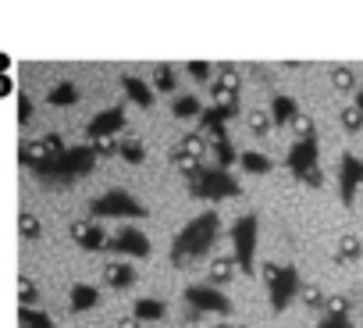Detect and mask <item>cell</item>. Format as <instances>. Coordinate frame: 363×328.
<instances>
[{
    "mask_svg": "<svg viewBox=\"0 0 363 328\" xmlns=\"http://www.w3.org/2000/svg\"><path fill=\"white\" fill-rule=\"evenodd\" d=\"M118 147H121V143H114V139H96L93 143V154L96 157H111V154H118Z\"/></svg>",
    "mask_w": 363,
    "mask_h": 328,
    "instance_id": "cell-34",
    "label": "cell"
},
{
    "mask_svg": "<svg viewBox=\"0 0 363 328\" xmlns=\"http://www.w3.org/2000/svg\"><path fill=\"white\" fill-rule=\"evenodd\" d=\"M103 250H114V254H125V257H149L154 246H149V236L146 232H139L136 225H125L114 239H107Z\"/></svg>",
    "mask_w": 363,
    "mask_h": 328,
    "instance_id": "cell-10",
    "label": "cell"
},
{
    "mask_svg": "<svg viewBox=\"0 0 363 328\" xmlns=\"http://www.w3.org/2000/svg\"><path fill=\"white\" fill-rule=\"evenodd\" d=\"M47 104L50 107H72V104H79V86H75V82H57V86L47 93Z\"/></svg>",
    "mask_w": 363,
    "mask_h": 328,
    "instance_id": "cell-18",
    "label": "cell"
},
{
    "mask_svg": "<svg viewBox=\"0 0 363 328\" xmlns=\"http://www.w3.org/2000/svg\"><path fill=\"white\" fill-rule=\"evenodd\" d=\"M90 214H93V221H103V218H146V203H139L125 189H107L103 196H96L90 203Z\"/></svg>",
    "mask_w": 363,
    "mask_h": 328,
    "instance_id": "cell-7",
    "label": "cell"
},
{
    "mask_svg": "<svg viewBox=\"0 0 363 328\" xmlns=\"http://www.w3.org/2000/svg\"><path fill=\"white\" fill-rule=\"evenodd\" d=\"M264 282H267L274 311H285V307L303 293V282H299V271L292 264H264Z\"/></svg>",
    "mask_w": 363,
    "mask_h": 328,
    "instance_id": "cell-5",
    "label": "cell"
},
{
    "mask_svg": "<svg viewBox=\"0 0 363 328\" xmlns=\"http://www.w3.org/2000/svg\"><path fill=\"white\" fill-rule=\"evenodd\" d=\"M185 303L192 307V314H231V300L218 285H189Z\"/></svg>",
    "mask_w": 363,
    "mask_h": 328,
    "instance_id": "cell-8",
    "label": "cell"
},
{
    "mask_svg": "<svg viewBox=\"0 0 363 328\" xmlns=\"http://www.w3.org/2000/svg\"><path fill=\"white\" fill-rule=\"evenodd\" d=\"M303 300H307V307H324V303H328L324 296H320L317 285H307V289H303Z\"/></svg>",
    "mask_w": 363,
    "mask_h": 328,
    "instance_id": "cell-37",
    "label": "cell"
},
{
    "mask_svg": "<svg viewBox=\"0 0 363 328\" xmlns=\"http://www.w3.org/2000/svg\"><path fill=\"white\" fill-rule=\"evenodd\" d=\"M189 193L196 196V200H228V196H239L242 186L235 182L225 168H192L189 175Z\"/></svg>",
    "mask_w": 363,
    "mask_h": 328,
    "instance_id": "cell-4",
    "label": "cell"
},
{
    "mask_svg": "<svg viewBox=\"0 0 363 328\" xmlns=\"http://www.w3.org/2000/svg\"><path fill=\"white\" fill-rule=\"evenodd\" d=\"M249 129H253L256 136H264V132L271 129V114H260V111H253V114H249Z\"/></svg>",
    "mask_w": 363,
    "mask_h": 328,
    "instance_id": "cell-32",
    "label": "cell"
},
{
    "mask_svg": "<svg viewBox=\"0 0 363 328\" xmlns=\"http://www.w3.org/2000/svg\"><path fill=\"white\" fill-rule=\"evenodd\" d=\"M96 303H100V289H96V285H85V282L72 285V293H68V307H72L75 314H82V311H93Z\"/></svg>",
    "mask_w": 363,
    "mask_h": 328,
    "instance_id": "cell-14",
    "label": "cell"
},
{
    "mask_svg": "<svg viewBox=\"0 0 363 328\" xmlns=\"http://www.w3.org/2000/svg\"><path fill=\"white\" fill-rule=\"evenodd\" d=\"M121 129H125V107H121V104L100 111L96 118H90V125H85V132H90L93 143H96V139H114Z\"/></svg>",
    "mask_w": 363,
    "mask_h": 328,
    "instance_id": "cell-11",
    "label": "cell"
},
{
    "mask_svg": "<svg viewBox=\"0 0 363 328\" xmlns=\"http://www.w3.org/2000/svg\"><path fill=\"white\" fill-rule=\"evenodd\" d=\"M103 278H107V285H111V289H128V285L136 282V271L128 268V264H107V268H103Z\"/></svg>",
    "mask_w": 363,
    "mask_h": 328,
    "instance_id": "cell-19",
    "label": "cell"
},
{
    "mask_svg": "<svg viewBox=\"0 0 363 328\" xmlns=\"http://www.w3.org/2000/svg\"><path fill=\"white\" fill-rule=\"evenodd\" d=\"M29 118H32V100H29V96H21V100H18V121L25 125Z\"/></svg>",
    "mask_w": 363,
    "mask_h": 328,
    "instance_id": "cell-39",
    "label": "cell"
},
{
    "mask_svg": "<svg viewBox=\"0 0 363 328\" xmlns=\"http://www.w3.org/2000/svg\"><path fill=\"white\" fill-rule=\"evenodd\" d=\"M121 90H125V96L132 100V104H139V107H154V90H149L143 79H136V75H121Z\"/></svg>",
    "mask_w": 363,
    "mask_h": 328,
    "instance_id": "cell-15",
    "label": "cell"
},
{
    "mask_svg": "<svg viewBox=\"0 0 363 328\" xmlns=\"http://www.w3.org/2000/svg\"><path fill=\"white\" fill-rule=\"evenodd\" d=\"M342 125H346V132H360V129H363V114H360L356 104L342 111Z\"/></svg>",
    "mask_w": 363,
    "mask_h": 328,
    "instance_id": "cell-28",
    "label": "cell"
},
{
    "mask_svg": "<svg viewBox=\"0 0 363 328\" xmlns=\"http://www.w3.org/2000/svg\"><path fill=\"white\" fill-rule=\"evenodd\" d=\"M18 321H21V328H57L54 318L43 314V311H36V307H21V311H18Z\"/></svg>",
    "mask_w": 363,
    "mask_h": 328,
    "instance_id": "cell-21",
    "label": "cell"
},
{
    "mask_svg": "<svg viewBox=\"0 0 363 328\" xmlns=\"http://www.w3.org/2000/svg\"><path fill=\"white\" fill-rule=\"evenodd\" d=\"M164 314H167L164 300L146 296V300H136V303H132V318H136V321H164Z\"/></svg>",
    "mask_w": 363,
    "mask_h": 328,
    "instance_id": "cell-16",
    "label": "cell"
},
{
    "mask_svg": "<svg viewBox=\"0 0 363 328\" xmlns=\"http://www.w3.org/2000/svg\"><path fill=\"white\" fill-rule=\"evenodd\" d=\"M317 328H353V321H349V314H324Z\"/></svg>",
    "mask_w": 363,
    "mask_h": 328,
    "instance_id": "cell-31",
    "label": "cell"
},
{
    "mask_svg": "<svg viewBox=\"0 0 363 328\" xmlns=\"http://www.w3.org/2000/svg\"><path fill=\"white\" fill-rule=\"evenodd\" d=\"M93 164H96L93 147H64V150L54 154V157H43L32 172H36L43 182H50V186H64V182H72V178L90 175Z\"/></svg>",
    "mask_w": 363,
    "mask_h": 328,
    "instance_id": "cell-2",
    "label": "cell"
},
{
    "mask_svg": "<svg viewBox=\"0 0 363 328\" xmlns=\"http://www.w3.org/2000/svg\"><path fill=\"white\" fill-rule=\"evenodd\" d=\"M72 239L82 246V250H103L107 246V236L96 221H75L72 225Z\"/></svg>",
    "mask_w": 363,
    "mask_h": 328,
    "instance_id": "cell-13",
    "label": "cell"
},
{
    "mask_svg": "<svg viewBox=\"0 0 363 328\" xmlns=\"http://www.w3.org/2000/svg\"><path fill=\"white\" fill-rule=\"evenodd\" d=\"M235 275V257H218L210 264V285H218V282H228Z\"/></svg>",
    "mask_w": 363,
    "mask_h": 328,
    "instance_id": "cell-24",
    "label": "cell"
},
{
    "mask_svg": "<svg viewBox=\"0 0 363 328\" xmlns=\"http://www.w3.org/2000/svg\"><path fill=\"white\" fill-rule=\"evenodd\" d=\"M154 82H157L160 93H171V90H175V72H171V65H160L157 75H154Z\"/></svg>",
    "mask_w": 363,
    "mask_h": 328,
    "instance_id": "cell-27",
    "label": "cell"
},
{
    "mask_svg": "<svg viewBox=\"0 0 363 328\" xmlns=\"http://www.w3.org/2000/svg\"><path fill=\"white\" fill-rule=\"evenodd\" d=\"M39 143H43V147H47V154H50V157L64 150V143H61V136H54V132H50V136H43Z\"/></svg>",
    "mask_w": 363,
    "mask_h": 328,
    "instance_id": "cell-38",
    "label": "cell"
},
{
    "mask_svg": "<svg viewBox=\"0 0 363 328\" xmlns=\"http://www.w3.org/2000/svg\"><path fill=\"white\" fill-rule=\"evenodd\" d=\"M239 164H242L249 175H267V172L274 168V161H271L267 154H260V150H246V154H239Z\"/></svg>",
    "mask_w": 363,
    "mask_h": 328,
    "instance_id": "cell-20",
    "label": "cell"
},
{
    "mask_svg": "<svg viewBox=\"0 0 363 328\" xmlns=\"http://www.w3.org/2000/svg\"><path fill=\"white\" fill-rule=\"evenodd\" d=\"M18 300H21V307H32V303H36V285H32V278H25V275L18 278Z\"/></svg>",
    "mask_w": 363,
    "mask_h": 328,
    "instance_id": "cell-29",
    "label": "cell"
},
{
    "mask_svg": "<svg viewBox=\"0 0 363 328\" xmlns=\"http://www.w3.org/2000/svg\"><path fill=\"white\" fill-rule=\"evenodd\" d=\"M218 232H221V214L214 211H203L196 214L185 229L175 236V246H171V260L175 264H185V260H196L203 257L214 243H218Z\"/></svg>",
    "mask_w": 363,
    "mask_h": 328,
    "instance_id": "cell-1",
    "label": "cell"
},
{
    "mask_svg": "<svg viewBox=\"0 0 363 328\" xmlns=\"http://www.w3.org/2000/svg\"><path fill=\"white\" fill-rule=\"evenodd\" d=\"M360 186H363V157L342 154V164H338V193H342V203H346V207H353Z\"/></svg>",
    "mask_w": 363,
    "mask_h": 328,
    "instance_id": "cell-9",
    "label": "cell"
},
{
    "mask_svg": "<svg viewBox=\"0 0 363 328\" xmlns=\"http://www.w3.org/2000/svg\"><path fill=\"white\" fill-rule=\"evenodd\" d=\"M189 75L196 82H207L210 79V65H207V61H189Z\"/></svg>",
    "mask_w": 363,
    "mask_h": 328,
    "instance_id": "cell-35",
    "label": "cell"
},
{
    "mask_svg": "<svg viewBox=\"0 0 363 328\" xmlns=\"http://www.w3.org/2000/svg\"><path fill=\"white\" fill-rule=\"evenodd\" d=\"M324 311H328V314H349V300H346V296H331V300L324 303Z\"/></svg>",
    "mask_w": 363,
    "mask_h": 328,
    "instance_id": "cell-36",
    "label": "cell"
},
{
    "mask_svg": "<svg viewBox=\"0 0 363 328\" xmlns=\"http://www.w3.org/2000/svg\"><path fill=\"white\" fill-rule=\"evenodd\" d=\"M256 236H260V221L256 214H242L239 221L231 225V246H235V268L239 271H253L256 268Z\"/></svg>",
    "mask_w": 363,
    "mask_h": 328,
    "instance_id": "cell-6",
    "label": "cell"
},
{
    "mask_svg": "<svg viewBox=\"0 0 363 328\" xmlns=\"http://www.w3.org/2000/svg\"><path fill=\"white\" fill-rule=\"evenodd\" d=\"M353 104H356V107H360V114H363V90L356 93V100H353Z\"/></svg>",
    "mask_w": 363,
    "mask_h": 328,
    "instance_id": "cell-41",
    "label": "cell"
},
{
    "mask_svg": "<svg viewBox=\"0 0 363 328\" xmlns=\"http://www.w3.org/2000/svg\"><path fill=\"white\" fill-rule=\"evenodd\" d=\"M118 328H139V321H136V318H125V321H121Z\"/></svg>",
    "mask_w": 363,
    "mask_h": 328,
    "instance_id": "cell-40",
    "label": "cell"
},
{
    "mask_svg": "<svg viewBox=\"0 0 363 328\" xmlns=\"http://www.w3.org/2000/svg\"><path fill=\"white\" fill-rule=\"evenodd\" d=\"M171 114L175 118H182V121H189V118H200L203 114V104L196 96H178L175 104H171Z\"/></svg>",
    "mask_w": 363,
    "mask_h": 328,
    "instance_id": "cell-22",
    "label": "cell"
},
{
    "mask_svg": "<svg viewBox=\"0 0 363 328\" xmlns=\"http://www.w3.org/2000/svg\"><path fill=\"white\" fill-rule=\"evenodd\" d=\"M285 168L292 172L295 182H303V186H310V189L324 186V175H320V147H317L313 132L292 143V150L285 157Z\"/></svg>",
    "mask_w": 363,
    "mask_h": 328,
    "instance_id": "cell-3",
    "label": "cell"
},
{
    "mask_svg": "<svg viewBox=\"0 0 363 328\" xmlns=\"http://www.w3.org/2000/svg\"><path fill=\"white\" fill-rule=\"evenodd\" d=\"M214 161H218V168H225V172H228V164L239 161V154H235V147L228 143V136H221L218 143H214Z\"/></svg>",
    "mask_w": 363,
    "mask_h": 328,
    "instance_id": "cell-23",
    "label": "cell"
},
{
    "mask_svg": "<svg viewBox=\"0 0 363 328\" xmlns=\"http://www.w3.org/2000/svg\"><path fill=\"white\" fill-rule=\"evenodd\" d=\"M331 82H335V90H353V72L349 68H335V75H331Z\"/></svg>",
    "mask_w": 363,
    "mask_h": 328,
    "instance_id": "cell-33",
    "label": "cell"
},
{
    "mask_svg": "<svg viewBox=\"0 0 363 328\" xmlns=\"http://www.w3.org/2000/svg\"><path fill=\"white\" fill-rule=\"evenodd\" d=\"M239 114V100H231V104H214V107H203L200 114V129L210 132L214 139H221L225 136V125Z\"/></svg>",
    "mask_w": 363,
    "mask_h": 328,
    "instance_id": "cell-12",
    "label": "cell"
},
{
    "mask_svg": "<svg viewBox=\"0 0 363 328\" xmlns=\"http://www.w3.org/2000/svg\"><path fill=\"white\" fill-rule=\"evenodd\" d=\"M295 114H299V107H295L292 96H285V93L271 96V121H274V125H289Z\"/></svg>",
    "mask_w": 363,
    "mask_h": 328,
    "instance_id": "cell-17",
    "label": "cell"
},
{
    "mask_svg": "<svg viewBox=\"0 0 363 328\" xmlns=\"http://www.w3.org/2000/svg\"><path fill=\"white\" fill-rule=\"evenodd\" d=\"M363 257V243L360 239H353V236H346L338 243V260H360Z\"/></svg>",
    "mask_w": 363,
    "mask_h": 328,
    "instance_id": "cell-26",
    "label": "cell"
},
{
    "mask_svg": "<svg viewBox=\"0 0 363 328\" xmlns=\"http://www.w3.org/2000/svg\"><path fill=\"white\" fill-rule=\"evenodd\" d=\"M18 232L25 236V239H36L39 236V218L36 214H21L18 218Z\"/></svg>",
    "mask_w": 363,
    "mask_h": 328,
    "instance_id": "cell-30",
    "label": "cell"
},
{
    "mask_svg": "<svg viewBox=\"0 0 363 328\" xmlns=\"http://www.w3.org/2000/svg\"><path fill=\"white\" fill-rule=\"evenodd\" d=\"M118 154H121L128 164H143V161H146V147H143L139 139H125L121 147H118Z\"/></svg>",
    "mask_w": 363,
    "mask_h": 328,
    "instance_id": "cell-25",
    "label": "cell"
}]
</instances>
